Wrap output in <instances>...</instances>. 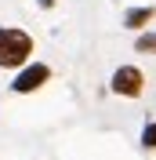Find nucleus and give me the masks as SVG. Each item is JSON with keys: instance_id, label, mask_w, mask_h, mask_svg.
<instances>
[{"instance_id": "5", "label": "nucleus", "mask_w": 156, "mask_h": 160, "mask_svg": "<svg viewBox=\"0 0 156 160\" xmlns=\"http://www.w3.org/2000/svg\"><path fill=\"white\" fill-rule=\"evenodd\" d=\"M142 146H145V149H156V120L145 124V131H142Z\"/></svg>"}, {"instance_id": "7", "label": "nucleus", "mask_w": 156, "mask_h": 160, "mask_svg": "<svg viewBox=\"0 0 156 160\" xmlns=\"http://www.w3.org/2000/svg\"><path fill=\"white\" fill-rule=\"evenodd\" d=\"M153 40H156V37H153Z\"/></svg>"}, {"instance_id": "2", "label": "nucleus", "mask_w": 156, "mask_h": 160, "mask_svg": "<svg viewBox=\"0 0 156 160\" xmlns=\"http://www.w3.org/2000/svg\"><path fill=\"white\" fill-rule=\"evenodd\" d=\"M47 80H51V66L29 62V66H22L18 77L11 80V91H15V95H29V91H37L40 84H47Z\"/></svg>"}, {"instance_id": "4", "label": "nucleus", "mask_w": 156, "mask_h": 160, "mask_svg": "<svg viewBox=\"0 0 156 160\" xmlns=\"http://www.w3.org/2000/svg\"><path fill=\"white\" fill-rule=\"evenodd\" d=\"M153 15H156L153 8H131L124 15V26H127V29H142L145 22H153Z\"/></svg>"}, {"instance_id": "3", "label": "nucleus", "mask_w": 156, "mask_h": 160, "mask_svg": "<svg viewBox=\"0 0 156 160\" xmlns=\"http://www.w3.org/2000/svg\"><path fill=\"white\" fill-rule=\"evenodd\" d=\"M142 88H145V77H142L138 66H120V69L113 73V91L124 95V98H138Z\"/></svg>"}, {"instance_id": "1", "label": "nucleus", "mask_w": 156, "mask_h": 160, "mask_svg": "<svg viewBox=\"0 0 156 160\" xmlns=\"http://www.w3.org/2000/svg\"><path fill=\"white\" fill-rule=\"evenodd\" d=\"M33 55V37L26 29H11V26H0V69H15V66H26Z\"/></svg>"}, {"instance_id": "6", "label": "nucleus", "mask_w": 156, "mask_h": 160, "mask_svg": "<svg viewBox=\"0 0 156 160\" xmlns=\"http://www.w3.org/2000/svg\"><path fill=\"white\" fill-rule=\"evenodd\" d=\"M134 48H138V51H153V48H156V40H153V37H138Z\"/></svg>"}]
</instances>
